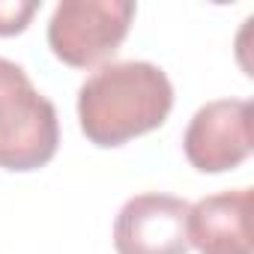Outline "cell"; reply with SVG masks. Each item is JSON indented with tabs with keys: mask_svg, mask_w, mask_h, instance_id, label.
<instances>
[{
	"mask_svg": "<svg viewBox=\"0 0 254 254\" xmlns=\"http://www.w3.org/2000/svg\"><path fill=\"white\" fill-rule=\"evenodd\" d=\"M174 84L156 63L123 60L99 66L78 90L81 132L96 147H123L165 126Z\"/></svg>",
	"mask_w": 254,
	"mask_h": 254,
	"instance_id": "cell-1",
	"label": "cell"
},
{
	"mask_svg": "<svg viewBox=\"0 0 254 254\" xmlns=\"http://www.w3.org/2000/svg\"><path fill=\"white\" fill-rule=\"evenodd\" d=\"M57 108L27 78L24 66L0 57V168L27 174L57 156Z\"/></svg>",
	"mask_w": 254,
	"mask_h": 254,
	"instance_id": "cell-2",
	"label": "cell"
},
{
	"mask_svg": "<svg viewBox=\"0 0 254 254\" xmlns=\"http://www.w3.org/2000/svg\"><path fill=\"white\" fill-rule=\"evenodd\" d=\"M132 0H63L48 21V48L72 69L105 66L129 36Z\"/></svg>",
	"mask_w": 254,
	"mask_h": 254,
	"instance_id": "cell-3",
	"label": "cell"
},
{
	"mask_svg": "<svg viewBox=\"0 0 254 254\" xmlns=\"http://www.w3.org/2000/svg\"><path fill=\"white\" fill-rule=\"evenodd\" d=\"M251 102L215 99L194 111L183 135V153L200 174L236 171L251 156Z\"/></svg>",
	"mask_w": 254,
	"mask_h": 254,
	"instance_id": "cell-4",
	"label": "cell"
},
{
	"mask_svg": "<svg viewBox=\"0 0 254 254\" xmlns=\"http://www.w3.org/2000/svg\"><path fill=\"white\" fill-rule=\"evenodd\" d=\"M189 209L174 194H135L123 203L114 221L117 254H186L189 245Z\"/></svg>",
	"mask_w": 254,
	"mask_h": 254,
	"instance_id": "cell-5",
	"label": "cell"
},
{
	"mask_svg": "<svg viewBox=\"0 0 254 254\" xmlns=\"http://www.w3.org/2000/svg\"><path fill=\"white\" fill-rule=\"evenodd\" d=\"M251 189L200 197L189 209V245L197 254H251Z\"/></svg>",
	"mask_w": 254,
	"mask_h": 254,
	"instance_id": "cell-6",
	"label": "cell"
},
{
	"mask_svg": "<svg viewBox=\"0 0 254 254\" xmlns=\"http://www.w3.org/2000/svg\"><path fill=\"white\" fill-rule=\"evenodd\" d=\"M39 6V0H0V36L24 33Z\"/></svg>",
	"mask_w": 254,
	"mask_h": 254,
	"instance_id": "cell-7",
	"label": "cell"
}]
</instances>
